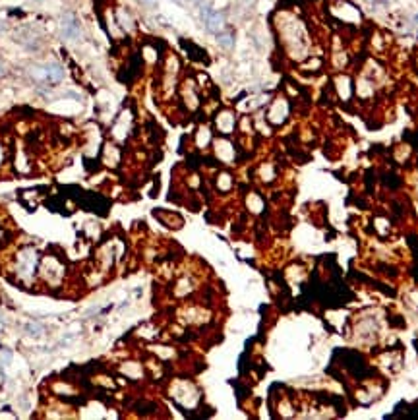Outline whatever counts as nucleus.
Instances as JSON below:
<instances>
[{
    "label": "nucleus",
    "mask_w": 418,
    "mask_h": 420,
    "mask_svg": "<svg viewBox=\"0 0 418 420\" xmlns=\"http://www.w3.org/2000/svg\"><path fill=\"white\" fill-rule=\"evenodd\" d=\"M62 33L68 39H78L79 37V24L72 14L64 16V20H62Z\"/></svg>",
    "instance_id": "nucleus-1"
},
{
    "label": "nucleus",
    "mask_w": 418,
    "mask_h": 420,
    "mask_svg": "<svg viewBox=\"0 0 418 420\" xmlns=\"http://www.w3.org/2000/svg\"><path fill=\"white\" fill-rule=\"evenodd\" d=\"M182 45L186 47V53H190V56L194 58V60H202V62H208V54L204 49H200V47H196V45H192V43H186L182 41Z\"/></svg>",
    "instance_id": "nucleus-3"
},
{
    "label": "nucleus",
    "mask_w": 418,
    "mask_h": 420,
    "mask_svg": "<svg viewBox=\"0 0 418 420\" xmlns=\"http://www.w3.org/2000/svg\"><path fill=\"white\" fill-rule=\"evenodd\" d=\"M217 41L223 45V47H233L235 45V41H233V35L231 33H217Z\"/></svg>",
    "instance_id": "nucleus-5"
},
{
    "label": "nucleus",
    "mask_w": 418,
    "mask_h": 420,
    "mask_svg": "<svg viewBox=\"0 0 418 420\" xmlns=\"http://www.w3.org/2000/svg\"><path fill=\"white\" fill-rule=\"evenodd\" d=\"M43 70H45V72H43L45 79L51 81V83H56V81H60V79L64 78V72H62V68H60L58 64H49V66H45Z\"/></svg>",
    "instance_id": "nucleus-2"
},
{
    "label": "nucleus",
    "mask_w": 418,
    "mask_h": 420,
    "mask_svg": "<svg viewBox=\"0 0 418 420\" xmlns=\"http://www.w3.org/2000/svg\"><path fill=\"white\" fill-rule=\"evenodd\" d=\"M26 331L31 335V337H39V335H43V325H39V323H35V321H29L26 323Z\"/></svg>",
    "instance_id": "nucleus-4"
},
{
    "label": "nucleus",
    "mask_w": 418,
    "mask_h": 420,
    "mask_svg": "<svg viewBox=\"0 0 418 420\" xmlns=\"http://www.w3.org/2000/svg\"><path fill=\"white\" fill-rule=\"evenodd\" d=\"M2 74H4V68H2V64H0V76H2Z\"/></svg>",
    "instance_id": "nucleus-6"
},
{
    "label": "nucleus",
    "mask_w": 418,
    "mask_h": 420,
    "mask_svg": "<svg viewBox=\"0 0 418 420\" xmlns=\"http://www.w3.org/2000/svg\"><path fill=\"white\" fill-rule=\"evenodd\" d=\"M2 329H4V325H2V321H0V333H2Z\"/></svg>",
    "instance_id": "nucleus-7"
}]
</instances>
